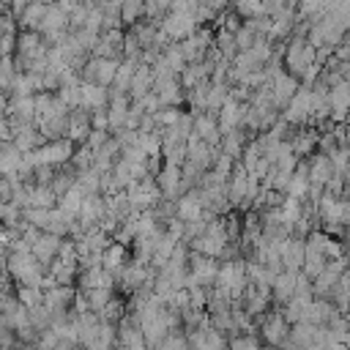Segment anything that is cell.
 I'll list each match as a JSON object with an SVG mask.
<instances>
[{
  "instance_id": "8fae6325",
  "label": "cell",
  "mask_w": 350,
  "mask_h": 350,
  "mask_svg": "<svg viewBox=\"0 0 350 350\" xmlns=\"http://www.w3.org/2000/svg\"><path fill=\"white\" fill-rule=\"evenodd\" d=\"M336 312H342V306L336 304V301H331V298H312V304H309V309H306V317L304 320H309V323H314V325H328V320L336 314Z\"/></svg>"
},
{
  "instance_id": "d6a6232c",
  "label": "cell",
  "mask_w": 350,
  "mask_h": 350,
  "mask_svg": "<svg viewBox=\"0 0 350 350\" xmlns=\"http://www.w3.org/2000/svg\"><path fill=\"white\" fill-rule=\"evenodd\" d=\"M57 200H60V197L55 194L52 186H41V183L33 186V205H38V208H55Z\"/></svg>"
},
{
  "instance_id": "ba28073f",
  "label": "cell",
  "mask_w": 350,
  "mask_h": 350,
  "mask_svg": "<svg viewBox=\"0 0 350 350\" xmlns=\"http://www.w3.org/2000/svg\"><path fill=\"white\" fill-rule=\"evenodd\" d=\"M298 88H301V79H298L295 74H290V71H284V74H279L276 79H271V90H273V101H276V107L284 109L287 101L298 93Z\"/></svg>"
},
{
  "instance_id": "f1b7e54d",
  "label": "cell",
  "mask_w": 350,
  "mask_h": 350,
  "mask_svg": "<svg viewBox=\"0 0 350 350\" xmlns=\"http://www.w3.org/2000/svg\"><path fill=\"white\" fill-rule=\"evenodd\" d=\"M213 44L221 49V55H224L227 60H235V55L241 52L238 41H235V33H230V30H224V27L216 30V41H213Z\"/></svg>"
},
{
  "instance_id": "f5cc1de1",
  "label": "cell",
  "mask_w": 350,
  "mask_h": 350,
  "mask_svg": "<svg viewBox=\"0 0 350 350\" xmlns=\"http://www.w3.org/2000/svg\"><path fill=\"white\" fill-rule=\"evenodd\" d=\"M334 55H336L342 63H350V41H342V44H336Z\"/></svg>"
},
{
  "instance_id": "681fc988",
  "label": "cell",
  "mask_w": 350,
  "mask_h": 350,
  "mask_svg": "<svg viewBox=\"0 0 350 350\" xmlns=\"http://www.w3.org/2000/svg\"><path fill=\"white\" fill-rule=\"evenodd\" d=\"M16 36H19V33H16ZM16 36H14V33H3V41H0L3 55H14V52H16Z\"/></svg>"
},
{
  "instance_id": "7c38bea8",
  "label": "cell",
  "mask_w": 350,
  "mask_h": 350,
  "mask_svg": "<svg viewBox=\"0 0 350 350\" xmlns=\"http://www.w3.org/2000/svg\"><path fill=\"white\" fill-rule=\"evenodd\" d=\"M118 347H134V350L148 347V339H145V334H142V325H134L126 314H123V320L118 323Z\"/></svg>"
},
{
  "instance_id": "484cf974",
  "label": "cell",
  "mask_w": 350,
  "mask_h": 350,
  "mask_svg": "<svg viewBox=\"0 0 350 350\" xmlns=\"http://www.w3.org/2000/svg\"><path fill=\"white\" fill-rule=\"evenodd\" d=\"M82 202H85V189L77 183V186H71L60 200H57V205L63 208V211H68V213H74V216H79V211H82Z\"/></svg>"
},
{
  "instance_id": "1f68e13d",
  "label": "cell",
  "mask_w": 350,
  "mask_h": 350,
  "mask_svg": "<svg viewBox=\"0 0 350 350\" xmlns=\"http://www.w3.org/2000/svg\"><path fill=\"white\" fill-rule=\"evenodd\" d=\"M82 293H85V290H82ZM85 295H88V301H90V309L101 312V309L115 298V287H93V290H88Z\"/></svg>"
},
{
  "instance_id": "f35d334b",
  "label": "cell",
  "mask_w": 350,
  "mask_h": 350,
  "mask_svg": "<svg viewBox=\"0 0 350 350\" xmlns=\"http://www.w3.org/2000/svg\"><path fill=\"white\" fill-rule=\"evenodd\" d=\"M282 211H284V221L293 227V224H295V219H298V216H301V211H304V200H298V197H293V194H284Z\"/></svg>"
},
{
  "instance_id": "603a6c76",
  "label": "cell",
  "mask_w": 350,
  "mask_h": 350,
  "mask_svg": "<svg viewBox=\"0 0 350 350\" xmlns=\"http://www.w3.org/2000/svg\"><path fill=\"white\" fill-rule=\"evenodd\" d=\"M46 8H49L46 0H33V3L25 8V14L19 16V27H22V30H25V27H27V30H38V25H41Z\"/></svg>"
},
{
  "instance_id": "d6986e66",
  "label": "cell",
  "mask_w": 350,
  "mask_h": 350,
  "mask_svg": "<svg viewBox=\"0 0 350 350\" xmlns=\"http://www.w3.org/2000/svg\"><path fill=\"white\" fill-rule=\"evenodd\" d=\"M129 249H131V246H126V243L115 241V243L104 252V268H107V271H112L118 279H120V273H123L126 262L131 260V257H129Z\"/></svg>"
},
{
  "instance_id": "30bf717a",
  "label": "cell",
  "mask_w": 350,
  "mask_h": 350,
  "mask_svg": "<svg viewBox=\"0 0 350 350\" xmlns=\"http://www.w3.org/2000/svg\"><path fill=\"white\" fill-rule=\"evenodd\" d=\"M295 273L298 271H282L276 273L273 284H271V298H273V306H284L293 295H295Z\"/></svg>"
},
{
  "instance_id": "8992f818",
  "label": "cell",
  "mask_w": 350,
  "mask_h": 350,
  "mask_svg": "<svg viewBox=\"0 0 350 350\" xmlns=\"http://www.w3.org/2000/svg\"><path fill=\"white\" fill-rule=\"evenodd\" d=\"M60 246H63V235H55V232L44 230L41 238L33 243V254H36V260L44 262L46 271H49V265H52V262L57 260V254H60Z\"/></svg>"
},
{
  "instance_id": "2e32d148",
  "label": "cell",
  "mask_w": 350,
  "mask_h": 350,
  "mask_svg": "<svg viewBox=\"0 0 350 350\" xmlns=\"http://www.w3.org/2000/svg\"><path fill=\"white\" fill-rule=\"evenodd\" d=\"M304 260H306V238H298V235H290L284 252H282V262L287 271H301L304 268Z\"/></svg>"
},
{
  "instance_id": "11a10c76",
  "label": "cell",
  "mask_w": 350,
  "mask_h": 350,
  "mask_svg": "<svg viewBox=\"0 0 350 350\" xmlns=\"http://www.w3.org/2000/svg\"><path fill=\"white\" fill-rule=\"evenodd\" d=\"M345 142L350 145V120H347V134H345Z\"/></svg>"
},
{
  "instance_id": "7402d4cb",
  "label": "cell",
  "mask_w": 350,
  "mask_h": 350,
  "mask_svg": "<svg viewBox=\"0 0 350 350\" xmlns=\"http://www.w3.org/2000/svg\"><path fill=\"white\" fill-rule=\"evenodd\" d=\"M137 60H131V57H123L120 60V68H118V77H115V82L109 85V90H115V93H129V88H131V79H134V71H137Z\"/></svg>"
},
{
  "instance_id": "5b68a950",
  "label": "cell",
  "mask_w": 350,
  "mask_h": 350,
  "mask_svg": "<svg viewBox=\"0 0 350 350\" xmlns=\"http://www.w3.org/2000/svg\"><path fill=\"white\" fill-rule=\"evenodd\" d=\"M77 290H79V287H74V284H55V287L44 290V304H46L55 314H60V312H71V309H74Z\"/></svg>"
},
{
  "instance_id": "9c48e42d",
  "label": "cell",
  "mask_w": 350,
  "mask_h": 350,
  "mask_svg": "<svg viewBox=\"0 0 350 350\" xmlns=\"http://www.w3.org/2000/svg\"><path fill=\"white\" fill-rule=\"evenodd\" d=\"M347 112H350V82L342 79L339 85L331 88V120L347 123Z\"/></svg>"
},
{
  "instance_id": "f546056e",
  "label": "cell",
  "mask_w": 350,
  "mask_h": 350,
  "mask_svg": "<svg viewBox=\"0 0 350 350\" xmlns=\"http://www.w3.org/2000/svg\"><path fill=\"white\" fill-rule=\"evenodd\" d=\"M77 183L85 189V194H96V191H101V172L96 167L79 170L77 172Z\"/></svg>"
},
{
  "instance_id": "4fadbf2b",
  "label": "cell",
  "mask_w": 350,
  "mask_h": 350,
  "mask_svg": "<svg viewBox=\"0 0 350 350\" xmlns=\"http://www.w3.org/2000/svg\"><path fill=\"white\" fill-rule=\"evenodd\" d=\"M153 82H156L153 66H148V63H139V66H137V71H134L131 88H129V96H131V101H139L142 96H148V93L153 90Z\"/></svg>"
},
{
  "instance_id": "83f0119b",
  "label": "cell",
  "mask_w": 350,
  "mask_h": 350,
  "mask_svg": "<svg viewBox=\"0 0 350 350\" xmlns=\"http://www.w3.org/2000/svg\"><path fill=\"white\" fill-rule=\"evenodd\" d=\"M230 88H232L230 82H213V85H211V93H208V109H211V112L219 115V109L230 101Z\"/></svg>"
},
{
  "instance_id": "4dcf8cb0",
  "label": "cell",
  "mask_w": 350,
  "mask_h": 350,
  "mask_svg": "<svg viewBox=\"0 0 350 350\" xmlns=\"http://www.w3.org/2000/svg\"><path fill=\"white\" fill-rule=\"evenodd\" d=\"M16 295L25 306H36L44 304V287L41 284H16Z\"/></svg>"
},
{
  "instance_id": "f907efd6",
  "label": "cell",
  "mask_w": 350,
  "mask_h": 350,
  "mask_svg": "<svg viewBox=\"0 0 350 350\" xmlns=\"http://www.w3.org/2000/svg\"><path fill=\"white\" fill-rule=\"evenodd\" d=\"M334 49H336L334 44H320V46H317V63H323V66H325V63L334 57Z\"/></svg>"
},
{
  "instance_id": "d590c367",
  "label": "cell",
  "mask_w": 350,
  "mask_h": 350,
  "mask_svg": "<svg viewBox=\"0 0 350 350\" xmlns=\"http://www.w3.org/2000/svg\"><path fill=\"white\" fill-rule=\"evenodd\" d=\"M22 213H25V219H27L30 224H36V227H41V230H46V227H49L52 208H38V205H30V208H25Z\"/></svg>"
},
{
  "instance_id": "5bb4252c",
  "label": "cell",
  "mask_w": 350,
  "mask_h": 350,
  "mask_svg": "<svg viewBox=\"0 0 350 350\" xmlns=\"http://www.w3.org/2000/svg\"><path fill=\"white\" fill-rule=\"evenodd\" d=\"M334 172H336V170H334V164H331V156H328V153L314 150V153L309 156V180L328 186V180L334 178Z\"/></svg>"
},
{
  "instance_id": "ffe728a7",
  "label": "cell",
  "mask_w": 350,
  "mask_h": 350,
  "mask_svg": "<svg viewBox=\"0 0 350 350\" xmlns=\"http://www.w3.org/2000/svg\"><path fill=\"white\" fill-rule=\"evenodd\" d=\"M186 243H189L191 252H202V254H208V257H219L221 249H224V243H227V238H216V235L205 232V235H197V238H191V241H186Z\"/></svg>"
},
{
  "instance_id": "44dd1931",
  "label": "cell",
  "mask_w": 350,
  "mask_h": 350,
  "mask_svg": "<svg viewBox=\"0 0 350 350\" xmlns=\"http://www.w3.org/2000/svg\"><path fill=\"white\" fill-rule=\"evenodd\" d=\"M325 262H328V257L323 254V249H320L317 243L306 241V260H304V268H301V271L314 279V276H320V273L325 271Z\"/></svg>"
},
{
  "instance_id": "7a4b0ae2",
  "label": "cell",
  "mask_w": 350,
  "mask_h": 350,
  "mask_svg": "<svg viewBox=\"0 0 350 350\" xmlns=\"http://www.w3.org/2000/svg\"><path fill=\"white\" fill-rule=\"evenodd\" d=\"M74 150H77V142L71 137H57V139H46L33 153H36V164H55V167H60V164L71 161Z\"/></svg>"
},
{
  "instance_id": "e575fe53",
  "label": "cell",
  "mask_w": 350,
  "mask_h": 350,
  "mask_svg": "<svg viewBox=\"0 0 350 350\" xmlns=\"http://www.w3.org/2000/svg\"><path fill=\"white\" fill-rule=\"evenodd\" d=\"M145 3H148V0H123V8H120L123 22H126V25L139 22V19L145 16Z\"/></svg>"
},
{
  "instance_id": "74e56055",
  "label": "cell",
  "mask_w": 350,
  "mask_h": 350,
  "mask_svg": "<svg viewBox=\"0 0 350 350\" xmlns=\"http://www.w3.org/2000/svg\"><path fill=\"white\" fill-rule=\"evenodd\" d=\"M309 175H301V172H293V178H290V186H287V191L284 194H293V197H298V200H306V194H309Z\"/></svg>"
},
{
  "instance_id": "277c9868",
  "label": "cell",
  "mask_w": 350,
  "mask_h": 350,
  "mask_svg": "<svg viewBox=\"0 0 350 350\" xmlns=\"http://www.w3.org/2000/svg\"><path fill=\"white\" fill-rule=\"evenodd\" d=\"M161 27H164L175 41H183V38L194 36L202 25H200V22H197V16H194V14H189V11H170V14L161 19Z\"/></svg>"
},
{
  "instance_id": "9a60e30c",
  "label": "cell",
  "mask_w": 350,
  "mask_h": 350,
  "mask_svg": "<svg viewBox=\"0 0 350 350\" xmlns=\"http://www.w3.org/2000/svg\"><path fill=\"white\" fill-rule=\"evenodd\" d=\"M293 148L298 156H312L317 150V142H320V131L314 126H295V134H293Z\"/></svg>"
},
{
  "instance_id": "ac0fdd59",
  "label": "cell",
  "mask_w": 350,
  "mask_h": 350,
  "mask_svg": "<svg viewBox=\"0 0 350 350\" xmlns=\"http://www.w3.org/2000/svg\"><path fill=\"white\" fill-rule=\"evenodd\" d=\"M22 150L14 139H3L0 142V175H11L22 167Z\"/></svg>"
},
{
  "instance_id": "cb8c5ba5",
  "label": "cell",
  "mask_w": 350,
  "mask_h": 350,
  "mask_svg": "<svg viewBox=\"0 0 350 350\" xmlns=\"http://www.w3.org/2000/svg\"><path fill=\"white\" fill-rule=\"evenodd\" d=\"M118 68H120V60L118 57H98L96 55V82L98 85H112L115 77H118Z\"/></svg>"
},
{
  "instance_id": "f6af8a7d",
  "label": "cell",
  "mask_w": 350,
  "mask_h": 350,
  "mask_svg": "<svg viewBox=\"0 0 350 350\" xmlns=\"http://www.w3.org/2000/svg\"><path fill=\"white\" fill-rule=\"evenodd\" d=\"M55 172H57V167H55V164H38V167H36V183L49 186V183H52V178H55Z\"/></svg>"
},
{
  "instance_id": "6da1fadb",
  "label": "cell",
  "mask_w": 350,
  "mask_h": 350,
  "mask_svg": "<svg viewBox=\"0 0 350 350\" xmlns=\"http://www.w3.org/2000/svg\"><path fill=\"white\" fill-rule=\"evenodd\" d=\"M257 328H260V336H262V342H265V345L282 347V345H284V339L290 336L293 323L282 314V309H279V306H271L262 317H257Z\"/></svg>"
},
{
  "instance_id": "bcb514c9",
  "label": "cell",
  "mask_w": 350,
  "mask_h": 350,
  "mask_svg": "<svg viewBox=\"0 0 350 350\" xmlns=\"http://www.w3.org/2000/svg\"><path fill=\"white\" fill-rule=\"evenodd\" d=\"M139 101H142L145 112H150V115H153V112H159V109L164 107V101H161V96H159L156 90H150V93H148V96H142Z\"/></svg>"
},
{
  "instance_id": "c3c4849f",
  "label": "cell",
  "mask_w": 350,
  "mask_h": 350,
  "mask_svg": "<svg viewBox=\"0 0 350 350\" xmlns=\"http://www.w3.org/2000/svg\"><path fill=\"white\" fill-rule=\"evenodd\" d=\"M8 200H14V180L8 175H3L0 178V202H8Z\"/></svg>"
},
{
  "instance_id": "836d02e7",
  "label": "cell",
  "mask_w": 350,
  "mask_h": 350,
  "mask_svg": "<svg viewBox=\"0 0 350 350\" xmlns=\"http://www.w3.org/2000/svg\"><path fill=\"white\" fill-rule=\"evenodd\" d=\"M101 320H109V323H120L123 320V314H126V298H120V295H115L101 312Z\"/></svg>"
},
{
  "instance_id": "3957f363",
  "label": "cell",
  "mask_w": 350,
  "mask_h": 350,
  "mask_svg": "<svg viewBox=\"0 0 350 350\" xmlns=\"http://www.w3.org/2000/svg\"><path fill=\"white\" fill-rule=\"evenodd\" d=\"M282 118L287 123H293V126H312V85L301 82L298 93L282 109Z\"/></svg>"
},
{
  "instance_id": "d4e9b609",
  "label": "cell",
  "mask_w": 350,
  "mask_h": 350,
  "mask_svg": "<svg viewBox=\"0 0 350 350\" xmlns=\"http://www.w3.org/2000/svg\"><path fill=\"white\" fill-rule=\"evenodd\" d=\"M339 279H342V273L325 268L320 276H314V295L317 298H331L334 295V287L339 284Z\"/></svg>"
},
{
  "instance_id": "7bdbcfd3",
  "label": "cell",
  "mask_w": 350,
  "mask_h": 350,
  "mask_svg": "<svg viewBox=\"0 0 350 350\" xmlns=\"http://www.w3.org/2000/svg\"><path fill=\"white\" fill-rule=\"evenodd\" d=\"M205 230H208V219H205V216H200V219H194V221H186L183 241H191V238H197V235H205Z\"/></svg>"
},
{
  "instance_id": "52a82bcc",
  "label": "cell",
  "mask_w": 350,
  "mask_h": 350,
  "mask_svg": "<svg viewBox=\"0 0 350 350\" xmlns=\"http://www.w3.org/2000/svg\"><path fill=\"white\" fill-rule=\"evenodd\" d=\"M156 180H159V186H161L164 197H170V200H178V197H180V180H183V167H180V164H172V161H164V167L159 170Z\"/></svg>"
},
{
  "instance_id": "ab89813d",
  "label": "cell",
  "mask_w": 350,
  "mask_h": 350,
  "mask_svg": "<svg viewBox=\"0 0 350 350\" xmlns=\"http://www.w3.org/2000/svg\"><path fill=\"white\" fill-rule=\"evenodd\" d=\"M180 115H183V109H180V107H161L159 112H153V118H156V123H159V129H167V126H175V123L180 120Z\"/></svg>"
},
{
  "instance_id": "b9f144b4",
  "label": "cell",
  "mask_w": 350,
  "mask_h": 350,
  "mask_svg": "<svg viewBox=\"0 0 350 350\" xmlns=\"http://www.w3.org/2000/svg\"><path fill=\"white\" fill-rule=\"evenodd\" d=\"M257 36H260V33H257L252 25H246V22H243V27L235 33V41H238L241 52H243V49H252V46H254V41H257Z\"/></svg>"
},
{
  "instance_id": "60d3db41",
  "label": "cell",
  "mask_w": 350,
  "mask_h": 350,
  "mask_svg": "<svg viewBox=\"0 0 350 350\" xmlns=\"http://www.w3.org/2000/svg\"><path fill=\"white\" fill-rule=\"evenodd\" d=\"M230 8H235L243 19L262 14V0H230Z\"/></svg>"
},
{
  "instance_id": "4316f807",
  "label": "cell",
  "mask_w": 350,
  "mask_h": 350,
  "mask_svg": "<svg viewBox=\"0 0 350 350\" xmlns=\"http://www.w3.org/2000/svg\"><path fill=\"white\" fill-rule=\"evenodd\" d=\"M161 55H164V60L170 63V68H172L175 74H180V71L189 66V57H186V52H183V44H180V41H172Z\"/></svg>"
},
{
  "instance_id": "e0dca14e",
  "label": "cell",
  "mask_w": 350,
  "mask_h": 350,
  "mask_svg": "<svg viewBox=\"0 0 350 350\" xmlns=\"http://www.w3.org/2000/svg\"><path fill=\"white\" fill-rule=\"evenodd\" d=\"M109 88L107 85H98V82H82V104L79 107H88V109H98V107H109Z\"/></svg>"
},
{
  "instance_id": "816d5d0a",
  "label": "cell",
  "mask_w": 350,
  "mask_h": 350,
  "mask_svg": "<svg viewBox=\"0 0 350 350\" xmlns=\"http://www.w3.org/2000/svg\"><path fill=\"white\" fill-rule=\"evenodd\" d=\"M30 3H33V0H8V3H3V5H8V8H11V14H14L16 19H19V16L25 14V8H27Z\"/></svg>"
},
{
  "instance_id": "db71d44e",
  "label": "cell",
  "mask_w": 350,
  "mask_h": 350,
  "mask_svg": "<svg viewBox=\"0 0 350 350\" xmlns=\"http://www.w3.org/2000/svg\"><path fill=\"white\" fill-rule=\"evenodd\" d=\"M202 3H208L216 14H221V11H227V8H230V0H202Z\"/></svg>"
},
{
  "instance_id": "7dc6e473",
  "label": "cell",
  "mask_w": 350,
  "mask_h": 350,
  "mask_svg": "<svg viewBox=\"0 0 350 350\" xmlns=\"http://www.w3.org/2000/svg\"><path fill=\"white\" fill-rule=\"evenodd\" d=\"M90 120H93V129H109V112H107V107L93 109Z\"/></svg>"
},
{
  "instance_id": "ee69618b",
  "label": "cell",
  "mask_w": 350,
  "mask_h": 350,
  "mask_svg": "<svg viewBox=\"0 0 350 350\" xmlns=\"http://www.w3.org/2000/svg\"><path fill=\"white\" fill-rule=\"evenodd\" d=\"M109 137H112V131H109V129H90V134H88V145H90L93 150H98Z\"/></svg>"
},
{
  "instance_id": "8d00e7d4",
  "label": "cell",
  "mask_w": 350,
  "mask_h": 350,
  "mask_svg": "<svg viewBox=\"0 0 350 350\" xmlns=\"http://www.w3.org/2000/svg\"><path fill=\"white\" fill-rule=\"evenodd\" d=\"M93 159H96V150L88 142H82V145H77V150L71 156V164L77 170H88V167H93Z\"/></svg>"
}]
</instances>
